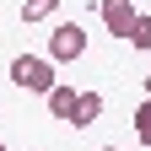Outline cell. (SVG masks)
I'll list each match as a JSON object with an SVG mask.
<instances>
[{
    "mask_svg": "<svg viewBox=\"0 0 151 151\" xmlns=\"http://www.w3.org/2000/svg\"><path fill=\"white\" fill-rule=\"evenodd\" d=\"M97 151H119V146H97Z\"/></svg>",
    "mask_w": 151,
    "mask_h": 151,
    "instance_id": "30bf717a",
    "label": "cell"
},
{
    "mask_svg": "<svg viewBox=\"0 0 151 151\" xmlns=\"http://www.w3.org/2000/svg\"><path fill=\"white\" fill-rule=\"evenodd\" d=\"M0 151H11V146H6V140H0Z\"/></svg>",
    "mask_w": 151,
    "mask_h": 151,
    "instance_id": "8fae6325",
    "label": "cell"
},
{
    "mask_svg": "<svg viewBox=\"0 0 151 151\" xmlns=\"http://www.w3.org/2000/svg\"><path fill=\"white\" fill-rule=\"evenodd\" d=\"M97 16H103V27L113 38H124L129 22H135V0H97Z\"/></svg>",
    "mask_w": 151,
    "mask_h": 151,
    "instance_id": "3957f363",
    "label": "cell"
},
{
    "mask_svg": "<svg viewBox=\"0 0 151 151\" xmlns=\"http://www.w3.org/2000/svg\"><path fill=\"white\" fill-rule=\"evenodd\" d=\"M81 54H86V27L60 22L54 38H49V54H43V60H49V65H65V60H81Z\"/></svg>",
    "mask_w": 151,
    "mask_h": 151,
    "instance_id": "7a4b0ae2",
    "label": "cell"
},
{
    "mask_svg": "<svg viewBox=\"0 0 151 151\" xmlns=\"http://www.w3.org/2000/svg\"><path fill=\"white\" fill-rule=\"evenodd\" d=\"M76 97H81L76 86H65V81H54V92H49V113H54L60 124H70V113H76Z\"/></svg>",
    "mask_w": 151,
    "mask_h": 151,
    "instance_id": "5b68a950",
    "label": "cell"
},
{
    "mask_svg": "<svg viewBox=\"0 0 151 151\" xmlns=\"http://www.w3.org/2000/svg\"><path fill=\"white\" fill-rule=\"evenodd\" d=\"M140 86H146V103H151V76H146V81H140Z\"/></svg>",
    "mask_w": 151,
    "mask_h": 151,
    "instance_id": "9c48e42d",
    "label": "cell"
},
{
    "mask_svg": "<svg viewBox=\"0 0 151 151\" xmlns=\"http://www.w3.org/2000/svg\"><path fill=\"white\" fill-rule=\"evenodd\" d=\"M103 119V92H81L76 97V113H70V129H92Z\"/></svg>",
    "mask_w": 151,
    "mask_h": 151,
    "instance_id": "277c9868",
    "label": "cell"
},
{
    "mask_svg": "<svg viewBox=\"0 0 151 151\" xmlns=\"http://www.w3.org/2000/svg\"><path fill=\"white\" fill-rule=\"evenodd\" d=\"M124 43H129V49H151V16H146V11H135V22H129Z\"/></svg>",
    "mask_w": 151,
    "mask_h": 151,
    "instance_id": "8992f818",
    "label": "cell"
},
{
    "mask_svg": "<svg viewBox=\"0 0 151 151\" xmlns=\"http://www.w3.org/2000/svg\"><path fill=\"white\" fill-rule=\"evenodd\" d=\"M60 11V0H22V22H49Z\"/></svg>",
    "mask_w": 151,
    "mask_h": 151,
    "instance_id": "52a82bcc",
    "label": "cell"
},
{
    "mask_svg": "<svg viewBox=\"0 0 151 151\" xmlns=\"http://www.w3.org/2000/svg\"><path fill=\"white\" fill-rule=\"evenodd\" d=\"M11 81L22 86V92L49 97V92H54V65L43 60V54H16V60H11Z\"/></svg>",
    "mask_w": 151,
    "mask_h": 151,
    "instance_id": "6da1fadb",
    "label": "cell"
},
{
    "mask_svg": "<svg viewBox=\"0 0 151 151\" xmlns=\"http://www.w3.org/2000/svg\"><path fill=\"white\" fill-rule=\"evenodd\" d=\"M135 140L151 151V103H140V108H135Z\"/></svg>",
    "mask_w": 151,
    "mask_h": 151,
    "instance_id": "ba28073f",
    "label": "cell"
}]
</instances>
